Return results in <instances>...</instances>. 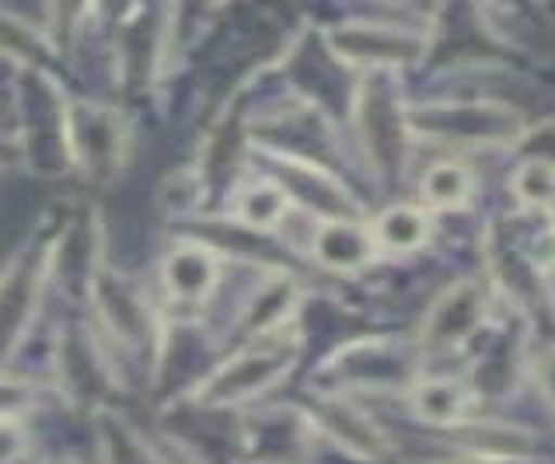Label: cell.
Segmentation results:
<instances>
[{
	"mask_svg": "<svg viewBox=\"0 0 555 464\" xmlns=\"http://www.w3.org/2000/svg\"><path fill=\"white\" fill-rule=\"evenodd\" d=\"M517 196L525 203H552L555 199V165H545V162H528L525 168L517 171Z\"/></svg>",
	"mask_w": 555,
	"mask_h": 464,
	"instance_id": "7c38bea8",
	"label": "cell"
},
{
	"mask_svg": "<svg viewBox=\"0 0 555 464\" xmlns=\"http://www.w3.org/2000/svg\"><path fill=\"white\" fill-rule=\"evenodd\" d=\"M332 50L350 63L367 67H395L423 56V39L416 31L391 28V25H343L332 31Z\"/></svg>",
	"mask_w": 555,
	"mask_h": 464,
	"instance_id": "7a4b0ae2",
	"label": "cell"
},
{
	"mask_svg": "<svg viewBox=\"0 0 555 464\" xmlns=\"http://www.w3.org/2000/svg\"><path fill=\"white\" fill-rule=\"evenodd\" d=\"M283 210H287V196L276 185H256L242 203V217L251 228H273V223H280Z\"/></svg>",
	"mask_w": 555,
	"mask_h": 464,
	"instance_id": "8fae6325",
	"label": "cell"
},
{
	"mask_svg": "<svg viewBox=\"0 0 555 464\" xmlns=\"http://www.w3.org/2000/svg\"><path fill=\"white\" fill-rule=\"evenodd\" d=\"M287 366H291V349L269 339L262 349H251V353L228 363L224 371L210 381L206 391H210L214 402H234V398H245L251 391L266 388V384H273Z\"/></svg>",
	"mask_w": 555,
	"mask_h": 464,
	"instance_id": "277c9868",
	"label": "cell"
},
{
	"mask_svg": "<svg viewBox=\"0 0 555 464\" xmlns=\"http://www.w3.org/2000/svg\"><path fill=\"white\" fill-rule=\"evenodd\" d=\"M468 192H472V175L454 162L434 165L423 179V196L434 206H443V210L448 206H462L468 199Z\"/></svg>",
	"mask_w": 555,
	"mask_h": 464,
	"instance_id": "30bf717a",
	"label": "cell"
},
{
	"mask_svg": "<svg viewBox=\"0 0 555 464\" xmlns=\"http://www.w3.org/2000/svg\"><path fill=\"white\" fill-rule=\"evenodd\" d=\"M374 252V237L371 231H363L353 220H328L314 234V259L328 269H360L371 259Z\"/></svg>",
	"mask_w": 555,
	"mask_h": 464,
	"instance_id": "5b68a950",
	"label": "cell"
},
{
	"mask_svg": "<svg viewBox=\"0 0 555 464\" xmlns=\"http://www.w3.org/2000/svg\"><path fill=\"white\" fill-rule=\"evenodd\" d=\"M542 384H545L548 398L555 402V353H548V357L542 360Z\"/></svg>",
	"mask_w": 555,
	"mask_h": 464,
	"instance_id": "5bb4252c",
	"label": "cell"
},
{
	"mask_svg": "<svg viewBox=\"0 0 555 464\" xmlns=\"http://www.w3.org/2000/svg\"><path fill=\"white\" fill-rule=\"evenodd\" d=\"M426 234H430V223L416 210V206H391L388 214H380L377 228H374V245L388 248V252H416Z\"/></svg>",
	"mask_w": 555,
	"mask_h": 464,
	"instance_id": "9c48e42d",
	"label": "cell"
},
{
	"mask_svg": "<svg viewBox=\"0 0 555 464\" xmlns=\"http://www.w3.org/2000/svg\"><path fill=\"white\" fill-rule=\"evenodd\" d=\"M412 130L454 143H506L520 137V116L500 105H430L409 116Z\"/></svg>",
	"mask_w": 555,
	"mask_h": 464,
	"instance_id": "6da1fadb",
	"label": "cell"
},
{
	"mask_svg": "<svg viewBox=\"0 0 555 464\" xmlns=\"http://www.w3.org/2000/svg\"><path fill=\"white\" fill-rule=\"evenodd\" d=\"M412 405H416L420 420L434 426H454L465 420L472 409V391L457 381H426L412 391Z\"/></svg>",
	"mask_w": 555,
	"mask_h": 464,
	"instance_id": "8992f818",
	"label": "cell"
},
{
	"mask_svg": "<svg viewBox=\"0 0 555 464\" xmlns=\"http://www.w3.org/2000/svg\"><path fill=\"white\" fill-rule=\"evenodd\" d=\"M319 420L332 429V437L343 440L346 447H353V451L360 454H385V440H380L377 429L363 420L360 412H353L350 405H343V402H328L319 409Z\"/></svg>",
	"mask_w": 555,
	"mask_h": 464,
	"instance_id": "ba28073f",
	"label": "cell"
},
{
	"mask_svg": "<svg viewBox=\"0 0 555 464\" xmlns=\"http://www.w3.org/2000/svg\"><path fill=\"white\" fill-rule=\"evenodd\" d=\"M486 314V294L479 283H457L443 294L423 322V343L430 349H448L468 339Z\"/></svg>",
	"mask_w": 555,
	"mask_h": 464,
	"instance_id": "3957f363",
	"label": "cell"
},
{
	"mask_svg": "<svg viewBox=\"0 0 555 464\" xmlns=\"http://www.w3.org/2000/svg\"><path fill=\"white\" fill-rule=\"evenodd\" d=\"M165 280H168V291L176 297L193 300V297H203L214 286L217 262H214V255L206 248H179L168 259Z\"/></svg>",
	"mask_w": 555,
	"mask_h": 464,
	"instance_id": "52a82bcc",
	"label": "cell"
},
{
	"mask_svg": "<svg viewBox=\"0 0 555 464\" xmlns=\"http://www.w3.org/2000/svg\"><path fill=\"white\" fill-rule=\"evenodd\" d=\"M528 154H531V162L555 165V123L542 126V130L528 140Z\"/></svg>",
	"mask_w": 555,
	"mask_h": 464,
	"instance_id": "4fadbf2b",
	"label": "cell"
}]
</instances>
